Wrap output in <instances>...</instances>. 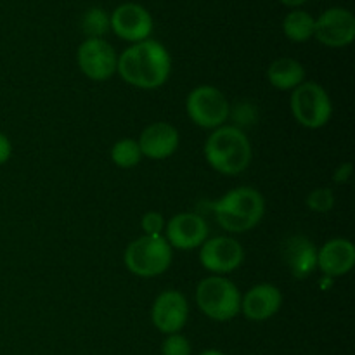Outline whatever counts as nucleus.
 Segmentation results:
<instances>
[{
	"instance_id": "nucleus-11",
	"label": "nucleus",
	"mask_w": 355,
	"mask_h": 355,
	"mask_svg": "<svg viewBox=\"0 0 355 355\" xmlns=\"http://www.w3.org/2000/svg\"><path fill=\"white\" fill-rule=\"evenodd\" d=\"M314 37L319 44L331 49L347 47L355 38V17L349 9L331 7L315 19Z\"/></svg>"
},
{
	"instance_id": "nucleus-4",
	"label": "nucleus",
	"mask_w": 355,
	"mask_h": 355,
	"mask_svg": "<svg viewBox=\"0 0 355 355\" xmlns=\"http://www.w3.org/2000/svg\"><path fill=\"white\" fill-rule=\"evenodd\" d=\"M172 260L173 250L165 236H139L128 243L123 253V262L128 272L144 279L162 276L170 269Z\"/></svg>"
},
{
	"instance_id": "nucleus-10",
	"label": "nucleus",
	"mask_w": 355,
	"mask_h": 355,
	"mask_svg": "<svg viewBox=\"0 0 355 355\" xmlns=\"http://www.w3.org/2000/svg\"><path fill=\"white\" fill-rule=\"evenodd\" d=\"M187 319H189V304L182 291L165 290L153 302V326L163 335L180 333L187 324Z\"/></svg>"
},
{
	"instance_id": "nucleus-17",
	"label": "nucleus",
	"mask_w": 355,
	"mask_h": 355,
	"mask_svg": "<svg viewBox=\"0 0 355 355\" xmlns=\"http://www.w3.org/2000/svg\"><path fill=\"white\" fill-rule=\"evenodd\" d=\"M283 260L297 279H305L318 269V246L304 234H293L284 241Z\"/></svg>"
},
{
	"instance_id": "nucleus-20",
	"label": "nucleus",
	"mask_w": 355,
	"mask_h": 355,
	"mask_svg": "<svg viewBox=\"0 0 355 355\" xmlns=\"http://www.w3.org/2000/svg\"><path fill=\"white\" fill-rule=\"evenodd\" d=\"M142 153L139 148V142L135 139L125 137L120 139L111 148V162L118 166V168H134L141 163Z\"/></svg>"
},
{
	"instance_id": "nucleus-3",
	"label": "nucleus",
	"mask_w": 355,
	"mask_h": 355,
	"mask_svg": "<svg viewBox=\"0 0 355 355\" xmlns=\"http://www.w3.org/2000/svg\"><path fill=\"white\" fill-rule=\"evenodd\" d=\"M211 211L225 232L241 234L255 229L266 215V200L255 187L239 186L211 203Z\"/></svg>"
},
{
	"instance_id": "nucleus-8",
	"label": "nucleus",
	"mask_w": 355,
	"mask_h": 355,
	"mask_svg": "<svg viewBox=\"0 0 355 355\" xmlns=\"http://www.w3.org/2000/svg\"><path fill=\"white\" fill-rule=\"evenodd\" d=\"M76 62L89 80L106 82L116 73L118 54L104 38H87L76 51Z\"/></svg>"
},
{
	"instance_id": "nucleus-23",
	"label": "nucleus",
	"mask_w": 355,
	"mask_h": 355,
	"mask_svg": "<svg viewBox=\"0 0 355 355\" xmlns=\"http://www.w3.org/2000/svg\"><path fill=\"white\" fill-rule=\"evenodd\" d=\"M191 352H193L191 342L180 333L166 335L162 343V355H191Z\"/></svg>"
},
{
	"instance_id": "nucleus-25",
	"label": "nucleus",
	"mask_w": 355,
	"mask_h": 355,
	"mask_svg": "<svg viewBox=\"0 0 355 355\" xmlns=\"http://www.w3.org/2000/svg\"><path fill=\"white\" fill-rule=\"evenodd\" d=\"M10 156H12V144H10L9 137L0 132V166L6 165Z\"/></svg>"
},
{
	"instance_id": "nucleus-19",
	"label": "nucleus",
	"mask_w": 355,
	"mask_h": 355,
	"mask_svg": "<svg viewBox=\"0 0 355 355\" xmlns=\"http://www.w3.org/2000/svg\"><path fill=\"white\" fill-rule=\"evenodd\" d=\"M314 24L315 19L307 12V10L295 9L286 14L283 21V31L286 38L297 44H304L314 37Z\"/></svg>"
},
{
	"instance_id": "nucleus-9",
	"label": "nucleus",
	"mask_w": 355,
	"mask_h": 355,
	"mask_svg": "<svg viewBox=\"0 0 355 355\" xmlns=\"http://www.w3.org/2000/svg\"><path fill=\"white\" fill-rule=\"evenodd\" d=\"M245 262V248L231 236L208 238L200 246V263L214 276L234 272Z\"/></svg>"
},
{
	"instance_id": "nucleus-7",
	"label": "nucleus",
	"mask_w": 355,
	"mask_h": 355,
	"mask_svg": "<svg viewBox=\"0 0 355 355\" xmlns=\"http://www.w3.org/2000/svg\"><path fill=\"white\" fill-rule=\"evenodd\" d=\"M186 111L194 125L215 130L227 123L231 104L220 89L214 85H200L187 94Z\"/></svg>"
},
{
	"instance_id": "nucleus-1",
	"label": "nucleus",
	"mask_w": 355,
	"mask_h": 355,
	"mask_svg": "<svg viewBox=\"0 0 355 355\" xmlns=\"http://www.w3.org/2000/svg\"><path fill=\"white\" fill-rule=\"evenodd\" d=\"M116 73L135 89L155 90L168 82L172 58L165 45L148 38L132 44L118 55Z\"/></svg>"
},
{
	"instance_id": "nucleus-27",
	"label": "nucleus",
	"mask_w": 355,
	"mask_h": 355,
	"mask_svg": "<svg viewBox=\"0 0 355 355\" xmlns=\"http://www.w3.org/2000/svg\"><path fill=\"white\" fill-rule=\"evenodd\" d=\"M279 2L284 3V6H288V7H298V6H302V3L307 2V0H279Z\"/></svg>"
},
{
	"instance_id": "nucleus-15",
	"label": "nucleus",
	"mask_w": 355,
	"mask_h": 355,
	"mask_svg": "<svg viewBox=\"0 0 355 355\" xmlns=\"http://www.w3.org/2000/svg\"><path fill=\"white\" fill-rule=\"evenodd\" d=\"M142 158L166 159L179 149V130L168 121H155L141 132L137 139Z\"/></svg>"
},
{
	"instance_id": "nucleus-26",
	"label": "nucleus",
	"mask_w": 355,
	"mask_h": 355,
	"mask_svg": "<svg viewBox=\"0 0 355 355\" xmlns=\"http://www.w3.org/2000/svg\"><path fill=\"white\" fill-rule=\"evenodd\" d=\"M350 177H352V165H350V163H343V165H340L338 168H336L333 180H335L336 184H347Z\"/></svg>"
},
{
	"instance_id": "nucleus-12",
	"label": "nucleus",
	"mask_w": 355,
	"mask_h": 355,
	"mask_svg": "<svg viewBox=\"0 0 355 355\" xmlns=\"http://www.w3.org/2000/svg\"><path fill=\"white\" fill-rule=\"evenodd\" d=\"M207 220L201 215L193 211H182V214L173 215L165 225V239L172 250L179 252H189L196 250L208 239Z\"/></svg>"
},
{
	"instance_id": "nucleus-5",
	"label": "nucleus",
	"mask_w": 355,
	"mask_h": 355,
	"mask_svg": "<svg viewBox=\"0 0 355 355\" xmlns=\"http://www.w3.org/2000/svg\"><path fill=\"white\" fill-rule=\"evenodd\" d=\"M196 305L208 319L227 322L241 314V291L225 276H208L196 286Z\"/></svg>"
},
{
	"instance_id": "nucleus-21",
	"label": "nucleus",
	"mask_w": 355,
	"mask_h": 355,
	"mask_svg": "<svg viewBox=\"0 0 355 355\" xmlns=\"http://www.w3.org/2000/svg\"><path fill=\"white\" fill-rule=\"evenodd\" d=\"M82 30L87 38H103L110 30V16L101 7H90L82 16Z\"/></svg>"
},
{
	"instance_id": "nucleus-22",
	"label": "nucleus",
	"mask_w": 355,
	"mask_h": 355,
	"mask_svg": "<svg viewBox=\"0 0 355 355\" xmlns=\"http://www.w3.org/2000/svg\"><path fill=\"white\" fill-rule=\"evenodd\" d=\"M307 207L315 214H328L335 208V193L329 187H318L309 193Z\"/></svg>"
},
{
	"instance_id": "nucleus-13",
	"label": "nucleus",
	"mask_w": 355,
	"mask_h": 355,
	"mask_svg": "<svg viewBox=\"0 0 355 355\" xmlns=\"http://www.w3.org/2000/svg\"><path fill=\"white\" fill-rule=\"evenodd\" d=\"M110 28L121 40L137 44L148 40L153 31V17L146 7L127 2L118 6L110 16Z\"/></svg>"
},
{
	"instance_id": "nucleus-14",
	"label": "nucleus",
	"mask_w": 355,
	"mask_h": 355,
	"mask_svg": "<svg viewBox=\"0 0 355 355\" xmlns=\"http://www.w3.org/2000/svg\"><path fill=\"white\" fill-rule=\"evenodd\" d=\"M283 305V293L277 286L260 283L241 295V314L248 321L263 322L272 319Z\"/></svg>"
},
{
	"instance_id": "nucleus-28",
	"label": "nucleus",
	"mask_w": 355,
	"mask_h": 355,
	"mask_svg": "<svg viewBox=\"0 0 355 355\" xmlns=\"http://www.w3.org/2000/svg\"><path fill=\"white\" fill-rule=\"evenodd\" d=\"M200 355H227V354L220 352V350H217V349H208V350H203Z\"/></svg>"
},
{
	"instance_id": "nucleus-18",
	"label": "nucleus",
	"mask_w": 355,
	"mask_h": 355,
	"mask_svg": "<svg viewBox=\"0 0 355 355\" xmlns=\"http://www.w3.org/2000/svg\"><path fill=\"white\" fill-rule=\"evenodd\" d=\"M267 80L277 90H295L305 82V68L293 58H279L267 68Z\"/></svg>"
},
{
	"instance_id": "nucleus-16",
	"label": "nucleus",
	"mask_w": 355,
	"mask_h": 355,
	"mask_svg": "<svg viewBox=\"0 0 355 355\" xmlns=\"http://www.w3.org/2000/svg\"><path fill=\"white\" fill-rule=\"evenodd\" d=\"M355 266V246L350 239L333 238L318 248V269L329 279L347 276Z\"/></svg>"
},
{
	"instance_id": "nucleus-6",
	"label": "nucleus",
	"mask_w": 355,
	"mask_h": 355,
	"mask_svg": "<svg viewBox=\"0 0 355 355\" xmlns=\"http://www.w3.org/2000/svg\"><path fill=\"white\" fill-rule=\"evenodd\" d=\"M291 114L298 125L309 130L326 127L333 116V103L328 90L318 82H307L291 90Z\"/></svg>"
},
{
	"instance_id": "nucleus-2",
	"label": "nucleus",
	"mask_w": 355,
	"mask_h": 355,
	"mask_svg": "<svg viewBox=\"0 0 355 355\" xmlns=\"http://www.w3.org/2000/svg\"><path fill=\"white\" fill-rule=\"evenodd\" d=\"M205 159L220 175H239L250 166L253 148L245 130L236 125H222L205 141Z\"/></svg>"
},
{
	"instance_id": "nucleus-24",
	"label": "nucleus",
	"mask_w": 355,
	"mask_h": 355,
	"mask_svg": "<svg viewBox=\"0 0 355 355\" xmlns=\"http://www.w3.org/2000/svg\"><path fill=\"white\" fill-rule=\"evenodd\" d=\"M166 220L159 211H148L142 215L141 229L146 236H162L165 232Z\"/></svg>"
}]
</instances>
